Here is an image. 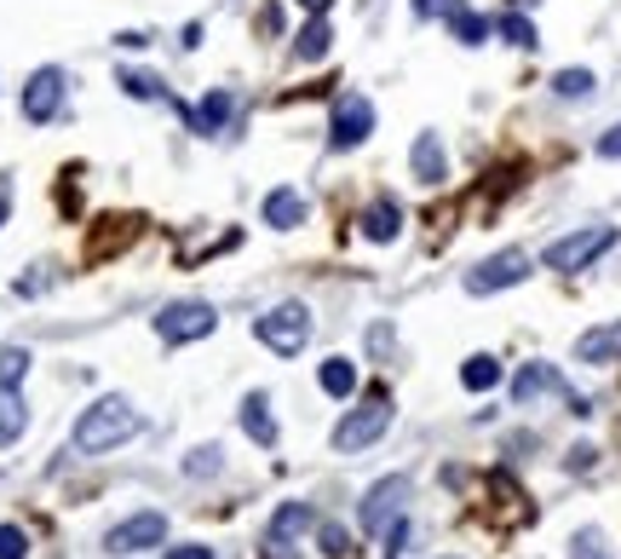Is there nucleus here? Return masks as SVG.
<instances>
[{
    "mask_svg": "<svg viewBox=\"0 0 621 559\" xmlns=\"http://www.w3.org/2000/svg\"><path fill=\"white\" fill-rule=\"evenodd\" d=\"M132 433H138L132 404H127V399H98V404L81 410V421H76V450H81V455H103V450L127 444Z\"/></svg>",
    "mask_w": 621,
    "mask_h": 559,
    "instance_id": "nucleus-1",
    "label": "nucleus"
},
{
    "mask_svg": "<svg viewBox=\"0 0 621 559\" xmlns=\"http://www.w3.org/2000/svg\"><path fill=\"white\" fill-rule=\"evenodd\" d=\"M615 248V225H586V232H570V237H559V243H546V254H541V266L546 272H586L599 254H610Z\"/></svg>",
    "mask_w": 621,
    "mask_h": 559,
    "instance_id": "nucleus-2",
    "label": "nucleus"
},
{
    "mask_svg": "<svg viewBox=\"0 0 621 559\" xmlns=\"http://www.w3.org/2000/svg\"><path fill=\"white\" fill-rule=\"evenodd\" d=\"M219 328V312L207 306V301H172L156 312V335L167 346H190V341H207Z\"/></svg>",
    "mask_w": 621,
    "mask_h": 559,
    "instance_id": "nucleus-3",
    "label": "nucleus"
},
{
    "mask_svg": "<svg viewBox=\"0 0 621 559\" xmlns=\"http://www.w3.org/2000/svg\"><path fill=\"white\" fill-rule=\"evenodd\" d=\"M386 426H392V399H386V392H368V399L334 426V450H345V455H352V450H368L379 433H386Z\"/></svg>",
    "mask_w": 621,
    "mask_h": 559,
    "instance_id": "nucleus-4",
    "label": "nucleus"
},
{
    "mask_svg": "<svg viewBox=\"0 0 621 559\" xmlns=\"http://www.w3.org/2000/svg\"><path fill=\"white\" fill-rule=\"evenodd\" d=\"M254 335L270 346V352H283V357H294L305 341H310V312L299 306V301H283V306H270L259 323H254Z\"/></svg>",
    "mask_w": 621,
    "mask_h": 559,
    "instance_id": "nucleus-5",
    "label": "nucleus"
},
{
    "mask_svg": "<svg viewBox=\"0 0 621 559\" xmlns=\"http://www.w3.org/2000/svg\"><path fill=\"white\" fill-rule=\"evenodd\" d=\"M524 277H530V254L524 248H501V254L483 259V266L466 272V294H495V288H512Z\"/></svg>",
    "mask_w": 621,
    "mask_h": 559,
    "instance_id": "nucleus-6",
    "label": "nucleus"
},
{
    "mask_svg": "<svg viewBox=\"0 0 621 559\" xmlns=\"http://www.w3.org/2000/svg\"><path fill=\"white\" fill-rule=\"evenodd\" d=\"M374 134V105L357 92H345L339 105H334V121H328V145L334 150H357L363 139Z\"/></svg>",
    "mask_w": 621,
    "mask_h": 559,
    "instance_id": "nucleus-7",
    "label": "nucleus"
},
{
    "mask_svg": "<svg viewBox=\"0 0 621 559\" xmlns=\"http://www.w3.org/2000/svg\"><path fill=\"white\" fill-rule=\"evenodd\" d=\"M403 502H408V479L403 473H392V479H379L368 497H363V513H357V524L363 531H386V524L403 513Z\"/></svg>",
    "mask_w": 621,
    "mask_h": 559,
    "instance_id": "nucleus-8",
    "label": "nucleus"
},
{
    "mask_svg": "<svg viewBox=\"0 0 621 559\" xmlns=\"http://www.w3.org/2000/svg\"><path fill=\"white\" fill-rule=\"evenodd\" d=\"M63 110V70L58 63H47V70H34L23 81V116L29 121H52Z\"/></svg>",
    "mask_w": 621,
    "mask_h": 559,
    "instance_id": "nucleus-9",
    "label": "nucleus"
},
{
    "mask_svg": "<svg viewBox=\"0 0 621 559\" xmlns=\"http://www.w3.org/2000/svg\"><path fill=\"white\" fill-rule=\"evenodd\" d=\"M161 542H167V519L161 513H132L127 524H116V531L103 537L110 553H145V548H161Z\"/></svg>",
    "mask_w": 621,
    "mask_h": 559,
    "instance_id": "nucleus-10",
    "label": "nucleus"
},
{
    "mask_svg": "<svg viewBox=\"0 0 621 559\" xmlns=\"http://www.w3.org/2000/svg\"><path fill=\"white\" fill-rule=\"evenodd\" d=\"M541 392H552V399H564V392H570L564 375L552 370V364H524V370L512 375V399H518V404H535Z\"/></svg>",
    "mask_w": 621,
    "mask_h": 559,
    "instance_id": "nucleus-11",
    "label": "nucleus"
},
{
    "mask_svg": "<svg viewBox=\"0 0 621 559\" xmlns=\"http://www.w3.org/2000/svg\"><path fill=\"white\" fill-rule=\"evenodd\" d=\"M310 519H317V513H310V502H283V508L270 513V524H265V548L283 553L299 531H310Z\"/></svg>",
    "mask_w": 621,
    "mask_h": 559,
    "instance_id": "nucleus-12",
    "label": "nucleus"
},
{
    "mask_svg": "<svg viewBox=\"0 0 621 559\" xmlns=\"http://www.w3.org/2000/svg\"><path fill=\"white\" fill-rule=\"evenodd\" d=\"M230 116H236V98L214 87V92H207V98H201V105H196V110H190L185 121H190V134H207V139H219L225 127H230Z\"/></svg>",
    "mask_w": 621,
    "mask_h": 559,
    "instance_id": "nucleus-13",
    "label": "nucleus"
},
{
    "mask_svg": "<svg viewBox=\"0 0 621 559\" xmlns=\"http://www.w3.org/2000/svg\"><path fill=\"white\" fill-rule=\"evenodd\" d=\"M575 357L581 364H621V323H599L575 341Z\"/></svg>",
    "mask_w": 621,
    "mask_h": 559,
    "instance_id": "nucleus-14",
    "label": "nucleus"
},
{
    "mask_svg": "<svg viewBox=\"0 0 621 559\" xmlns=\"http://www.w3.org/2000/svg\"><path fill=\"white\" fill-rule=\"evenodd\" d=\"M408 161H414V179H421V185H443V179H448V156H443V139H437V134H421V139H414Z\"/></svg>",
    "mask_w": 621,
    "mask_h": 559,
    "instance_id": "nucleus-15",
    "label": "nucleus"
},
{
    "mask_svg": "<svg viewBox=\"0 0 621 559\" xmlns=\"http://www.w3.org/2000/svg\"><path fill=\"white\" fill-rule=\"evenodd\" d=\"M357 225H363V237H368V243H392V237L403 232V208L392 203V196H379V203H368V208H363V219H357Z\"/></svg>",
    "mask_w": 621,
    "mask_h": 559,
    "instance_id": "nucleus-16",
    "label": "nucleus"
},
{
    "mask_svg": "<svg viewBox=\"0 0 621 559\" xmlns=\"http://www.w3.org/2000/svg\"><path fill=\"white\" fill-rule=\"evenodd\" d=\"M328 52H334V29H328L323 12H310V23L294 36V58H299V63H323Z\"/></svg>",
    "mask_w": 621,
    "mask_h": 559,
    "instance_id": "nucleus-17",
    "label": "nucleus"
},
{
    "mask_svg": "<svg viewBox=\"0 0 621 559\" xmlns=\"http://www.w3.org/2000/svg\"><path fill=\"white\" fill-rule=\"evenodd\" d=\"M259 214H265V225H276V232H294V225H305V196L283 185V190H270V196H265V208H259Z\"/></svg>",
    "mask_w": 621,
    "mask_h": 559,
    "instance_id": "nucleus-18",
    "label": "nucleus"
},
{
    "mask_svg": "<svg viewBox=\"0 0 621 559\" xmlns=\"http://www.w3.org/2000/svg\"><path fill=\"white\" fill-rule=\"evenodd\" d=\"M241 433L254 444H276V415L265 404V392H248V399H241Z\"/></svg>",
    "mask_w": 621,
    "mask_h": 559,
    "instance_id": "nucleus-19",
    "label": "nucleus"
},
{
    "mask_svg": "<svg viewBox=\"0 0 621 559\" xmlns=\"http://www.w3.org/2000/svg\"><path fill=\"white\" fill-rule=\"evenodd\" d=\"M23 426H29V404H23V392H18V386H0V444L23 439Z\"/></svg>",
    "mask_w": 621,
    "mask_h": 559,
    "instance_id": "nucleus-20",
    "label": "nucleus"
},
{
    "mask_svg": "<svg viewBox=\"0 0 621 559\" xmlns=\"http://www.w3.org/2000/svg\"><path fill=\"white\" fill-rule=\"evenodd\" d=\"M317 381H323L328 399H352V386H357V364H352V357H328V364L317 370Z\"/></svg>",
    "mask_w": 621,
    "mask_h": 559,
    "instance_id": "nucleus-21",
    "label": "nucleus"
},
{
    "mask_svg": "<svg viewBox=\"0 0 621 559\" xmlns=\"http://www.w3.org/2000/svg\"><path fill=\"white\" fill-rule=\"evenodd\" d=\"M461 381H466L472 392H490V386L501 381V364H495L490 352H477V357H466V364H461Z\"/></svg>",
    "mask_w": 621,
    "mask_h": 559,
    "instance_id": "nucleus-22",
    "label": "nucleus"
},
{
    "mask_svg": "<svg viewBox=\"0 0 621 559\" xmlns=\"http://www.w3.org/2000/svg\"><path fill=\"white\" fill-rule=\"evenodd\" d=\"M448 23H455V41H461V47H483V36H490V23H483L477 12H466V7L448 12Z\"/></svg>",
    "mask_w": 621,
    "mask_h": 559,
    "instance_id": "nucleus-23",
    "label": "nucleus"
},
{
    "mask_svg": "<svg viewBox=\"0 0 621 559\" xmlns=\"http://www.w3.org/2000/svg\"><path fill=\"white\" fill-rule=\"evenodd\" d=\"M116 81H121L127 98H145V105H156V98H161V81H156L150 70H121Z\"/></svg>",
    "mask_w": 621,
    "mask_h": 559,
    "instance_id": "nucleus-24",
    "label": "nucleus"
},
{
    "mask_svg": "<svg viewBox=\"0 0 621 559\" xmlns=\"http://www.w3.org/2000/svg\"><path fill=\"white\" fill-rule=\"evenodd\" d=\"M593 87H599L593 70H559V76H552V92H559V98H586Z\"/></svg>",
    "mask_w": 621,
    "mask_h": 559,
    "instance_id": "nucleus-25",
    "label": "nucleus"
},
{
    "mask_svg": "<svg viewBox=\"0 0 621 559\" xmlns=\"http://www.w3.org/2000/svg\"><path fill=\"white\" fill-rule=\"evenodd\" d=\"M29 375V352L23 346H0V386H18Z\"/></svg>",
    "mask_w": 621,
    "mask_h": 559,
    "instance_id": "nucleus-26",
    "label": "nucleus"
},
{
    "mask_svg": "<svg viewBox=\"0 0 621 559\" xmlns=\"http://www.w3.org/2000/svg\"><path fill=\"white\" fill-rule=\"evenodd\" d=\"M501 36H506L512 47H524V52H530V47H535V23H530L524 12H506V18H501Z\"/></svg>",
    "mask_w": 621,
    "mask_h": 559,
    "instance_id": "nucleus-27",
    "label": "nucleus"
},
{
    "mask_svg": "<svg viewBox=\"0 0 621 559\" xmlns=\"http://www.w3.org/2000/svg\"><path fill=\"white\" fill-rule=\"evenodd\" d=\"M219 468H225V450H214V444L190 450V462H185V473H190V479H207V473H219Z\"/></svg>",
    "mask_w": 621,
    "mask_h": 559,
    "instance_id": "nucleus-28",
    "label": "nucleus"
},
{
    "mask_svg": "<svg viewBox=\"0 0 621 559\" xmlns=\"http://www.w3.org/2000/svg\"><path fill=\"white\" fill-rule=\"evenodd\" d=\"M23 553H29V537L18 524H0V559H23Z\"/></svg>",
    "mask_w": 621,
    "mask_h": 559,
    "instance_id": "nucleus-29",
    "label": "nucleus"
},
{
    "mask_svg": "<svg viewBox=\"0 0 621 559\" xmlns=\"http://www.w3.org/2000/svg\"><path fill=\"white\" fill-rule=\"evenodd\" d=\"M575 559H610V553H604V537H599V531H581V537H575Z\"/></svg>",
    "mask_w": 621,
    "mask_h": 559,
    "instance_id": "nucleus-30",
    "label": "nucleus"
},
{
    "mask_svg": "<svg viewBox=\"0 0 621 559\" xmlns=\"http://www.w3.org/2000/svg\"><path fill=\"white\" fill-rule=\"evenodd\" d=\"M403 548H408V519H392L386 524V559H397Z\"/></svg>",
    "mask_w": 621,
    "mask_h": 559,
    "instance_id": "nucleus-31",
    "label": "nucleus"
},
{
    "mask_svg": "<svg viewBox=\"0 0 621 559\" xmlns=\"http://www.w3.org/2000/svg\"><path fill=\"white\" fill-rule=\"evenodd\" d=\"M461 0H414V18H448Z\"/></svg>",
    "mask_w": 621,
    "mask_h": 559,
    "instance_id": "nucleus-32",
    "label": "nucleus"
},
{
    "mask_svg": "<svg viewBox=\"0 0 621 559\" xmlns=\"http://www.w3.org/2000/svg\"><path fill=\"white\" fill-rule=\"evenodd\" d=\"M345 548H352V537H345L339 524H323V553H334V559H339Z\"/></svg>",
    "mask_w": 621,
    "mask_h": 559,
    "instance_id": "nucleus-33",
    "label": "nucleus"
},
{
    "mask_svg": "<svg viewBox=\"0 0 621 559\" xmlns=\"http://www.w3.org/2000/svg\"><path fill=\"white\" fill-rule=\"evenodd\" d=\"M167 559H214L201 542H185V548H167Z\"/></svg>",
    "mask_w": 621,
    "mask_h": 559,
    "instance_id": "nucleus-34",
    "label": "nucleus"
},
{
    "mask_svg": "<svg viewBox=\"0 0 621 559\" xmlns=\"http://www.w3.org/2000/svg\"><path fill=\"white\" fill-rule=\"evenodd\" d=\"M599 156H610V161H615V156H621V127H610V134H604V139H599Z\"/></svg>",
    "mask_w": 621,
    "mask_h": 559,
    "instance_id": "nucleus-35",
    "label": "nucleus"
},
{
    "mask_svg": "<svg viewBox=\"0 0 621 559\" xmlns=\"http://www.w3.org/2000/svg\"><path fill=\"white\" fill-rule=\"evenodd\" d=\"M570 468H575V473L593 468V444H575V450H570Z\"/></svg>",
    "mask_w": 621,
    "mask_h": 559,
    "instance_id": "nucleus-36",
    "label": "nucleus"
},
{
    "mask_svg": "<svg viewBox=\"0 0 621 559\" xmlns=\"http://www.w3.org/2000/svg\"><path fill=\"white\" fill-rule=\"evenodd\" d=\"M299 7H305V12H328V7H334V0H299Z\"/></svg>",
    "mask_w": 621,
    "mask_h": 559,
    "instance_id": "nucleus-37",
    "label": "nucleus"
},
{
    "mask_svg": "<svg viewBox=\"0 0 621 559\" xmlns=\"http://www.w3.org/2000/svg\"><path fill=\"white\" fill-rule=\"evenodd\" d=\"M7 214H12V203H7V196H0V225H7Z\"/></svg>",
    "mask_w": 621,
    "mask_h": 559,
    "instance_id": "nucleus-38",
    "label": "nucleus"
}]
</instances>
